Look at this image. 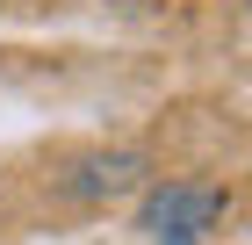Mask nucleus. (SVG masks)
Here are the masks:
<instances>
[{
	"mask_svg": "<svg viewBox=\"0 0 252 245\" xmlns=\"http://www.w3.org/2000/svg\"><path fill=\"white\" fill-rule=\"evenodd\" d=\"M216 209H223V195H216V188L173 180V188L144 195V216H137V224L152 231L158 245H194V231H209V224H216Z\"/></svg>",
	"mask_w": 252,
	"mask_h": 245,
	"instance_id": "1",
	"label": "nucleus"
},
{
	"mask_svg": "<svg viewBox=\"0 0 252 245\" xmlns=\"http://www.w3.org/2000/svg\"><path fill=\"white\" fill-rule=\"evenodd\" d=\"M144 173H152L144 151H123V144H116V151H79L72 166H65L58 188L72 195V202H108V195H130Z\"/></svg>",
	"mask_w": 252,
	"mask_h": 245,
	"instance_id": "2",
	"label": "nucleus"
},
{
	"mask_svg": "<svg viewBox=\"0 0 252 245\" xmlns=\"http://www.w3.org/2000/svg\"><path fill=\"white\" fill-rule=\"evenodd\" d=\"M245 7H252V0H245Z\"/></svg>",
	"mask_w": 252,
	"mask_h": 245,
	"instance_id": "3",
	"label": "nucleus"
}]
</instances>
